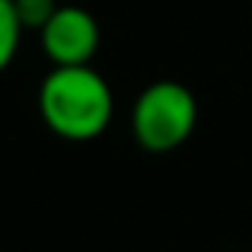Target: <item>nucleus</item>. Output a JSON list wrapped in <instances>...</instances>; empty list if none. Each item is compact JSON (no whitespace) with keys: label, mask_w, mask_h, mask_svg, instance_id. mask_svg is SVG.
I'll return each instance as SVG.
<instances>
[{"label":"nucleus","mask_w":252,"mask_h":252,"mask_svg":"<svg viewBox=\"0 0 252 252\" xmlns=\"http://www.w3.org/2000/svg\"><path fill=\"white\" fill-rule=\"evenodd\" d=\"M198 122V102L189 86L157 80L144 86L131 112V131L147 154H172L191 137Z\"/></svg>","instance_id":"f03ea898"},{"label":"nucleus","mask_w":252,"mask_h":252,"mask_svg":"<svg viewBox=\"0 0 252 252\" xmlns=\"http://www.w3.org/2000/svg\"><path fill=\"white\" fill-rule=\"evenodd\" d=\"M13 6H16V16H19V23H23V29L42 32V26L55 16V10L61 3H58V0H13Z\"/></svg>","instance_id":"39448f33"},{"label":"nucleus","mask_w":252,"mask_h":252,"mask_svg":"<svg viewBox=\"0 0 252 252\" xmlns=\"http://www.w3.org/2000/svg\"><path fill=\"white\" fill-rule=\"evenodd\" d=\"M23 23L16 16V6L13 0H0V74L10 67V61L16 58L19 38H23Z\"/></svg>","instance_id":"20e7f679"},{"label":"nucleus","mask_w":252,"mask_h":252,"mask_svg":"<svg viewBox=\"0 0 252 252\" xmlns=\"http://www.w3.org/2000/svg\"><path fill=\"white\" fill-rule=\"evenodd\" d=\"M38 115L64 141H93L115 115L112 86L90 64L51 67L38 86Z\"/></svg>","instance_id":"f257e3e1"},{"label":"nucleus","mask_w":252,"mask_h":252,"mask_svg":"<svg viewBox=\"0 0 252 252\" xmlns=\"http://www.w3.org/2000/svg\"><path fill=\"white\" fill-rule=\"evenodd\" d=\"M38 35H42V51L51 61V67L90 64L93 55L99 51V23L83 6H58Z\"/></svg>","instance_id":"7ed1b4c3"}]
</instances>
